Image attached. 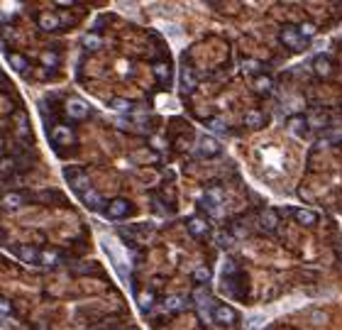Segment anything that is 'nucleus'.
I'll return each instance as SVG.
<instances>
[{
	"instance_id": "nucleus-1",
	"label": "nucleus",
	"mask_w": 342,
	"mask_h": 330,
	"mask_svg": "<svg viewBox=\"0 0 342 330\" xmlns=\"http://www.w3.org/2000/svg\"><path fill=\"white\" fill-rule=\"evenodd\" d=\"M64 176H66L69 186H71L79 196H84L86 191H90V179H88V174H86L81 166H64Z\"/></svg>"
},
{
	"instance_id": "nucleus-2",
	"label": "nucleus",
	"mask_w": 342,
	"mask_h": 330,
	"mask_svg": "<svg viewBox=\"0 0 342 330\" xmlns=\"http://www.w3.org/2000/svg\"><path fill=\"white\" fill-rule=\"evenodd\" d=\"M279 39H281L284 47L293 49V52H301V49L308 47V39L301 34V30H298V27H291V25H286L284 30L279 32Z\"/></svg>"
},
{
	"instance_id": "nucleus-3",
	"label": "nucleus",
	"mask_w": 342,
	"mask_h": 330,
	"mask_svg": "<svg viewBox=\"0 0 342 330\" xmlns=\"http://www.w3.org/2000/svg\"><path fill=\"white\" fill-rule=\"evenodd\" d=\"M105 215H108L110 220H122L125 215H130V201L113 198V201L108 203V208H105Z\"/></svg>"
},
{
	"instance_id": "nucleus-4",
	"label": "nucleus",
	"mask_w": 342,
	"mask_h": 330,
	"mask_svg": "<svg viewBox=\"0 0 342 330\" xmlns=\"http://www.w3.org/2000/svg\"><path fill=\"white\" fill-rule=\"evenodd\" d=\"M198 154L203 159H213V157H218L220 154V145H218V140H213V137H200L198 140Z\"/></svg>"
},
{
	"instance_id": "nucleus-5",
	"label": "nucleus",
	"mask_w": 342,
	"mask_h": 330,
	"mask_svg": "<svg viewBox=\"0 0 342 330\" xmlns=\"http://www.w3.org/2000/svg\"><path fill=\"white\" fill-rule=\"evenodd\" d=\"M66 113H69L71 120H84L88 115V105L79 98H71V100H66Z\"/></svg>"
},
{
	"instance_id": "nucleus-6",
	"label": "nucleus",
	"mask_w": 342,
	"mask_h": 330,
	"mask_svg": "<svg viewBox=\"0 0 342 330\" xmlns=\"http://www.w3.org/2000/svg\"><path fill=\"white\" fill-rule=\"evenodd\" d=\"M186 228H188V233L193 235V238H205V235H210V225H208V220H203V218H188V223H186Z\"/></svg>"
},
{
	"instance_id": "nucleus-7",
	"label": "nucleus",
	"mask_w": 342,
	"mask_h": 330,
	"mask_svg": "<svg viewBox=\"0 0 342 330\" xmlns=\"http://www.w3.org/2000/svg\"><path fill=\"white\" fill-rule=\"evenodd\" d=\"M276 225H279V215H276V210L266 208L259 213V228L264 230V233H271V230H276Z\"/></svg>"
},
{
	"instance_id": "nucleus-8",
	"label": "nucleus",
	"mask_w": 342,
	"mask_h": 330,
	"mask_svg": "<svg viewBox=\"0 0 342 330\" xmlns=\"http://www.w3.org/2000/svg\"><path fill=\"white\" fill-rule=\"evenodd\" d=\"M213 318H215V323H220V326H232V323L237 321V313H235V308H230V306H218V308L213 311Z\"/></svg>"
},
{
	"instance_id": "nucleus-9",
	"label": "nucleus",
	"mask_w": 342,
	"mask_h": 330,
	"mask_svg": "<svg viewBox=\"0 0 342 330\" xmlns=\"http://www.w3.org/2000/svg\"><path fill=\"white\" fill-rule=\"evenodd\" d=\"M178 88H181V93H183V95L196 90V76H193V71H191L188 66H183V69H181V83H178Z\"/></svg>"
},
{
	"instance_id": "nucleus-10",
	"label": "nucleus",
	"mask_w": 342,
	"mask_h": 330,
	"mask_svg": "<svg viewBox=\"0 0 342 330\" xmlns=\"http://www.w3.org/2000/svg\"><path fill=\"white\" fill-rule=\"evenodd\" d=\"M293 215H296V220H298L301 225H306V228H313L315 223H318V213H315V210L296 208L293 210Z\"/></svg>"
},
{
	"instance_id": "nucleus-11",
	"label": "nucleus",
	"mask_w": 342,
	"mask_h": 330,
	"mask_svg": "<svg viewBox=\"0 0 342 330\" xmlns=\"http://www.w3.org/2000/svg\"><path fill=\"white\" fill-rule=\"evenodd\" d=\"M15 254H17L20 259H25V262H39V257H42V252L34 249V247H29V245H17V247H15Z\"/></svg>"
},
{
	"instance_id": "nucleus-12",
	"label": "nucleus",
	"mask_w": 342,
	"mask_h": 330,
	"mask_svg": "<svg viewBox=\"0 0 342 330\" xmlns=\"http://www.w3.org/2000/svg\"><path fill=\"white\" fill-rule=\"evenodd\" d=\"M81 201H84V206L86 208H90V210H100L103 208V196L98 193V191H86L84 196H81Z\"/></svg>"
},
{
	"instance_id": "nucleus-13",
	"label": "nucleus",
	"mask_w": 342,
	"mask_h": 330,
	"mask_svg": "<svg viewBox=\"0 0 342 330\" xmlns=\"http://www.w3.org/2000/svg\"><path fill=\"white\" fill-rule=\"evenodd\" d=\"M25 203V193H17V191H7L2 196V208H20Z\"/></svg>"
},
{
	"instance_id": "nucleus-14",
	"label": "nucleus",
	"mask_w": 342,
	"mask_h": 330,
	"mask_svg": "<svg viewBox=\"0 0 342 330\" xmlns=\"http://www.w3.org/2000/svg\"><path fill=\"white\" fill-rule=\"evenodd\" d=\"M52 140H54L57 145H69V142L74 140V132H71L69 127H64V125H57V127L52 130Z\"/></svg>"
},
{
	"instance_id": "nucleus-15",
	"label": "nucleus",
	"mask_w": 342,
	"mask_h": 330,
	"mask_svg": "<svg viewBox=\"0 0 342 330\" xmlns=\"http://www.w3.org/2000/svg\"><path fill=\"white\" fill-rule=\"evenodd\" d=\"M313 69H315V74L320 76V79H325V76H330V71H333V64H330V59L328 57H315L313 59Z\"/></svg>"
},
{
	"instance_id": "nucleus-16",
	"label": "nucleus",
	"mask_w": 342,
	"mask_h": 330,
	"mask_svg": "<svg viewBox=\"0 0 342 330\" xmlns=\"http://www.w3.org/2000/svg\"><path fill=\"white\" fill-rule=\"evenodd\" d=\"M215 242H218V247L220 249H235V245H237V238L232 235V233H218V238H215Z\"/></svg>"
},
{
	"instance_id": "nucleus-17",
	"label": "nucleus",
	"mask_w": 342,
	"mask_h": 330,
	"mask_svg": "<svg viewBox=\"0 0 342 330\" xmlns=\"http://www.w3.org/2000/svg\"><path fill=\"white\" fill-rule=\"evenodd\" d=\"M39 27H42V30H59V27H61V22H59L57 15L44 12V15L39 17Z\"/></svg>"
},
{
	"instance_id": "nucleus-18",
	"label": "nucleus",
	"mask_w": 342,
	"mask_h": 330,
	"mask_svg": "<svg viewBox=\"0 0 342 330\" xmlns=\"http://www.w3.org/2000/svg\"><path fill=\"white\" fill-rule=\"evenodd\" d=\"M39 264H42V267H57L59 264V252H54V249H44L42 257H39Z\"/></svg>"
},
{
	"instance_id": "nucleus-19",
	"label": "nucleus",
	"mask_w": 342,
	"mask_h": 330,
	"mask_svg": "<svg viewBox=\"0 0 342 330\" xmlns=\"http://www.w3.org/2000/svg\"><path fill=\"white\" fill-rule=\"evenodd\" d=\"M205 203H208L210 208H215L218 203H223V188H208V193H205Z\"/></svg>"
},
{
	"instance_id": "nucleus-20",
	"label": "nucleus",
	"mask_w": 342,
	"mask_h": 330,
	"mask_svg": "<svg viewBox=\"0 0 342 330\" xmlns=\"http://www.w3.org/2000/svg\"><path fill=\"white\" fill-rule=\"evenodd\" d=\"M164 308L167 311H181V308H186V301H183V296H167Z\"/></svg>"
},
{
	"instance_id": "nucleus-21",
	"label": "nucleus",
	"mask_w": 342,
	"mask_h": 330,
	"mask_svg": "<svg viewBox=\"0 0 342 330\" xmlns=\"http://www.w3.org/2000/svg\"><path fill=\"white\" fill-rule=\"evenodd\" d=\"M245 122H247L250 127H261V125H264V115H261L259 110H247Z\"/></svg>"
},
{
	"instance_id": "nucleus-22",
	"label": "nucleus",
	"mask_w": 342,
	"mask_h": 330,
	"mask_svg": "<svg viewBox=\"0 0 342 330\" xmlns=\"http://www.w3.org/2000/svg\"><path fill=\"white\" fill-rule=\"evenodd\" d=\"M10 66H12V71L22 74V71L27 69V59H25L22 54H10Z\"/></svg>"
},
{
	"instance_id": "nucleus-23",
	"label": "nucleus",
	"mask_w": 342,
	"mask_h": 330,
	"mask_svg": "<svg viewBox=\"0 0 342 330\" xmlns=\"http://www.w3.org/2000/svg\"><path fill=\"white\" fill-rule=\"evenodd\" d=\"M291 130H293L296 135H306V130H308V122H306V118H301V115L291 118Z\"/></svg>"
},
{
	"instance_id": "nucleus-24",
	"label": "nucleus",
	"mask_w": 342,
	"mask_h": 330,
	"mask_svg": "<svg viewBox=\"0 0 342 330\" xmlns=\"http://www.w3.org/2000/svg\"><path fill=\"white\" fill-rule=\"evenodd\" d=\"M169 64H164V61H159V64H154V76L159 79V81H169Z\"/></svg>"
},
{
	"instance_id": "nucleus-25",
	"label": "nucleus",
	"mask_w": 342,
	"mask_h": 330,
	"mask_svg": "<svg viewBox=\"0 0 342 330\" xmlns=\"http://www.w3.org/2000/svg\"><path fill=\"white\" fill-rule=\"evenodd\" d=\"M100 44H103V42H100V37H98V34H86V37H84V47H86V49H90V52L100 49Z\"/></svg>"
},
{
	"instance_id": "nucleus-26",
	"label": "nucleus",
	"mask_w": 342,
	"mask_h": 330,
	"mask_svg": "<svg viewBox=\"0 0 342 330\" xmlns=\"http://www.w3.org/2000/svg\"><path fill=\"white\" fill-rule=\"evenodd\" d=\"M271 86H274V81H271L269 76H256L255 88L259 90V93H266V90H271Z\"/></svg>"
},
{
	"instance_id": "nucleus-27",
	"label": "nucleus",
	"mask_w": 342,
	"mask_h": 330,
	"mask_svg": "<svg viewBox=\"0 0 342 330\" xmlns=\"http://www.w3.org/2000/svg\"><path fill=\"white\" fill-rule=\"evenodd\" d=\"M193 279L205 286V284L210 281V269H208V267H198V269H193Z\"/></svg>"
},
{
	"instance_id": "nucleus-28",
	"label": "nucleus",
	"mask_w": 342,
	"mask_h": 330,
	"mask_svg": "<svg viewBox=\"0 0 342 330\" xmlns=\"http://www.w3.org/2000/svg\"><path fill=\"white\" fill-rule=\"evenodd\" d=\"M196 301H198L200 308H205V306L210 303V294H208V286H200V289H196Z\"/></svg>"
},
{
	"instance_id": "nucleus-29",
	"label": "nucleus",
	"mask_w": 342,
	"mask_h": 330,
	"mask_svg": "<svg viewBox=\"0 0 342 330\" xmlns=\"http://www.w3.org/2000/svg\"><path fill=\"white\" fill-rule=\"evenodd\" d=\"M137 301H140V308H142V311H149L152 303H154V296H152V294H140Z\"/></svg>"
},
{
	"instance_id": "nucleus-30",
	"label": "nucleus",
	"mask_w": 342,
	"mask_h": 330,
	"mask_svg": "<svg viewBox=\"0 0 342 330\" xmlns=\"http://www.w3.org/2000/svg\"><path fill=\"white\" fill-rule=\"evenodd\" d=\"M57 61H59V54H54V52H44L42 54V64L44 66H57Z\"/></svg>"
},
{
	"instance_id": "nucleus-31",
	"label": "nucleus",
	"mask_w": 342,
	"mask_h": 330,
	"mask_svg": "<svg viewBox=\"0 0 342 330\" xmlns=\"http://www.w3.org/2000/svg\"><path fill=\"white\" fill-rule=\"evenodd\" d=\"M113 108H115V110H122V113H125V110H132V103H130V100L117 98V100H113Z\"/></svg>"
},
{
	"instance_id": "nucleus-32",
	"label": "nucleus",
	"mask_w": 342,
	"mask_h": 330,
	"mask_svg": "<svg viewBox=\"0 0 342 330\" xmlns=\"http://www.w3.org/2000/svg\"><path fill=\"white\" fill-rule=\"evenodd\" d=\"M298 30H301V34H303V37L308 39V37H313V34H315V25H311V22H303V25H301Z\"/></svg>"
},
{
	"instance_id": "nucleus-33",
	"label": "nucleus",
	"mask_w": 342,
	"mask_h": 330,
	"mask_svg": "<svg viewBox=\"0 0 342 330\" xmlns=\"http://www.w3.org/2000/svg\"><path fill=\"white\" fill-rule=\"evenodd\" d=\"M245 74H256L259 71V61H255V59H250V61H245Z\"/></svg>"
},
{
	"instance_id": "nucleus-34",
	"label": "nucleus",
	"mask_w": 342,
	"mask_h": 330,
	"mask_svg": "<svg viewBox=\"0 0 342 330\" xmlns=\"http://www.w3.org/2000/svg\"><path fill=\"white\" fill-rule=\"evenodd\" d=\"M208 125H210V127H213L215 132H225V130H228V127H225V122H223V120H218V118H213V120L208 122Z\"/></svg>"
},
{
	"instance_id": "nucleus-35",
	"label": "nucleus",
	"mask_w": 342,
	"mask_h": 330,
	"mask_svg": "<svg viewBox=\"0 0 342 330\" xmlns=\"http://www.w3.org/2000/svg\"><path fill=\"white\" fill-rule=\"evenodd\" d=\"M0 308H2V316L7 318V316H10V301L2 299V301H0Z\"/></svg>"
},
{
	"instance_id": "nucleus-36",
	"label": "nucleus",
	"mask_w": 342,
	"mask_h": 330,
	"mask_svg": "<svg viewBox=\"0 0 342 330\" xmlns=\"http://www.w3.org/2000/svg\"><path fill=\"white\" fill-rule=\"evenodd\" d=\"M132 330H135V328H132Z\"/></svg>"
}]
</instances>
